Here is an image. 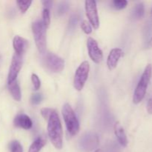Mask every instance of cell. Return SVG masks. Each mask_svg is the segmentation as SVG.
<instances>
[{"label":"cell","instance_id":"32","mask_svg":"<svg viewBox=\"0 0 152 152\" xmlns=\"http://www.w3.org/2000/svg\"><path fill=\"white\" fill-rule=\"evenodd\" d=\"M0 59H1V58H0Z\"/></svg>","mask_w":152,"mask_h":152},{"label":"cell","instance_id":"6","mask_svg":"<svg viewBox=\"0 0 152 152\" xmlns=\"http://www.w3.org/2000/svg\"><path fill=\"white\" fill-rule=\"evenodd\" d=\"M90 71V65L88 61H84L80 64L76 71L74 79V87L78 91H80L84 88L85 84L88 80Z\"/></svg>","mask_w":152,"mask_h":152},{"label":"cell","instance_id":"27","mask_svg":"<svg viewBox=\"0 0 152 152\" xmlns=\"http://www.w3.org/2000/svg\"><path fill=\"white\" fill-rule=\"evenodd\" d=\"M79 21V17L77 15H73L69 20V27L71 28H74L77 25Z\"/></svg>","mask_w":152,"mask_h":152},{"label":"cell","instance_id":"13","mask_svg":"<svg viewBox=\"0 0 152 152\" xmlns=\"http://www.w3.org/2000/svg\"><path fill=\"white\" fill-rule=\"evenodd\" d=\"M13 47L15 53L23 56L28 47V41L19 36H16L13 40Z\"/></svg>","mask_w":152,"mask_h":152},{"label":"cell","instance_id":"19","mask_svg":"<svg viewBox=\"0 0 152 152\" xmlns=\"http://www.w3.org/2000/svg\"><path fill=\"white\" fill-rule=\"evenodd\" d=\"M16 4L20 10L21 13H25L28 10L31 4H32V1H16Z\"/></svg>","mask_w":152,"mask_h":152},{"label":"cell","instance_id":"21","mask_svg":"<svg viewBox=\"0 0 152 152\" xmlns=\"http://www.w3.org/2000/svg\"><path fill=\"white\" fill-rule=\"evenodd\" d=\"M113 7L116 10H123L128 5V1L126 0H114L112 2Z\"/></svg>","mask_w":152,"mask_h":152},{"label":"cell","instance_id":"2","mask_svg":"<svg viewBox=\"0 0 152 152\" xmlns=\"http://www.w3.org/2000/svg\"><path fill=\"white\" fill-rule=\"evenodd\" d=\"M152 76V65L148 64L144 69L143 73L137 83L133 96V102L134 104H139L142 102L146 94L147 88L148 87Z\"/></svg>","mask_w":152,"mask_h":152},{"label":"cell","instance_id":"23","mask_svg":"<svg viewBox=\"0 0 152 152\" xmlns=\"http://www.w3.org/2000/svg\"><path fill=\"white\" fill-rule=\"evenodd\" d=\"M43 96L41 94L36 93L31 96V102L33 105H38L40 102L42 101Z\"/></svg>","mask_w":152,"mask_h":152},{"label":"cell","instance_id":"15","mask_svg":"<svg viewBox=\"0 0 152 152\" xmlns=\"http://www.w3.org/2000/svg\"><path fill=\"white\" fill-rule=\"evenodd\" d=\"M7 88H8L9 92L11 94L12 97L17 102L21 101L22 99V93H21V89L18 84L17 81H14L12 83L7 84Z\"/></svg>","mask_w":152,"mask_h":152},{"label":"cell","instance_id":"11","mask_svg":"<svg viewBox=\"0 0 152 152\" xmlns=\"http://www.w3.org/2000/svg\"><path fill=\"white\" fill-rule=\"evenodd\" d=\"M123 56V51L121 48H113L110 51L109 55L107 59V65H108V69L112 71L115 69L116 67L117 66L119 60L120 58Z\"/></svg>","mask_w":152,"mask_h":152},{"label":"cell","instance_id":"9","mask_svg":"<svg viewBox=\"0 0 152 152\" xmlns=\"http://www.w3.org/2000/svg\"><path fill=\"white\" fill-rule=\"evenodd\" d=\"M99 144V137L94 132L86 133L80 140V148L86 151H91L96 148Z\"/></svg>","mask_w":152,"mask_h":152},{"label":"cell","instance_id":"30","mask_svg":"<svg viewBox=\"0 0 152 152\" xmlns=\"http://www.w3.org/2000/svg\"><path fill=\"white\" fill-rule=\"evenodd\" d=\"M148 46L149 48H152V37L151 39H150V40L148 41Z\"/></svg>","mask_w":152,"mask_h":152},{"label":"cell","instance_id":"29","mask_svg":"<svg viewBox=\"0 0 152 152\" xmlns=\"http://www.w3.org/2000/svg\"><path fill=\"white\" fill-rule=\"evenodd\" d=\"M42 4H43V6L45 7V8L48 9V10H50V8L51 7L52 4H53V1H42Z\"/></svg>","mask_w":152,"mask_h":152},{"label":"cell","instance_id":"4","mask_svg":"<svg viewBox=\"0 0 152 152\" xmlns=\"http://www.w3.org/2000/svg\"><path fill=\"white\" fill-rule=\"evenodd\" d=\"M32 32L39 52L44 53L46 48V28L42 21H36L32 24Z\"/></svg>","mask_w":152,"mask_h":152},{"label":"cell","instance_id":"28","mask_svg":"<svg viewBox=\"0 0 152 152\" xmlns=\"http://www.w3.org/2000/svg\"><path fill=\"white\" fill-rule=\"evenodd\" d=\"M147 111L149 114H152V95L147 103Z\"/></svg>","mask_w":152,"mask_h":152},{"label":"cell","instance_id":"31","mask_svg":"<svg viewBox=\"0 0 152 152\" xmlns=\"http://www.w3.org/2000/svg\"><path fill=\"white\" fill-rule=\"evenodd\" d=\"M94 152H102V149H99H99H96Z\"/></svg>","mask_w":152,"mask_h":152},{"label":"cell","instance_id":"8","mask_svg":"<svg viewBox=\"0 0 152 152\" xmlns=\"http://www.w3.org/2000/svg\"><path fill=\"white\" fill-rule=\"evenodd\" d=\"M85 8L89 23L94 27V29H98L99 27V19L98 16L96 2L95 1H86Z\"/></svg>","mask_w":152,"mask_h":152},{"label":"cell","instance_id":"18","mask_svg":"<svg viewBox=\"0 0 152 152\" xmlns=\"http://www.w3.org/2000/svg\"><path fill=\"white\" fill-rule=\"evenodd\" d=\"M8 148L10 152H23V148H22V145L17 140L11 141L9 143Z\"/></svg>","mask_w":152,"mask_h":152},{"label":"cell","instance_id":"17","mask_svg":"<svg viewBox=\"0 0 152 152\" xmlns=\"http://www.w3.org/2000/svg\"><path fill=\"white\" fill-rule=\"evenodd\" d=\"M145 14V5L142 2H139L135 4L132 10V18L135 20L142 19Z\"/></svg>","mask_w":152,"mask_h":152},{"label":"cell","instance_id":"22","mask_svg":"<svg viewBox=\"0 0 152 152\" xmlns=\"http://www.w3.org/2000/svg\"><path fill=\"white\" fill-rule=\"evenodd\" d=\"M81 28L83 32L86 34H90L92 32V28L89 22L86 20H83L81 23Z\"/></svg>","mask_w":152,"mask_h":152},{"label":"cell","instance_id":"1","mask_svg":"<svg viewBox=\"0 0 152 152\" xmlns=\"http://www.w3.org/2000/svg\"><path fill=\"white\" fill-rule=\"evenodd\" d=\"M48 134L50 142L56 149H62L63 145V132L59 115L53 110L48 120Z\"/></svg>","mask_w":152,"mask_h":152},{"label":"cell","instance_id":"10","mask_svg":"<svg viewBox=\"0 0 152 152\" xmlns=\"http://www.w3.org/2000/svg\"><path fill=\"white\" fill-rule=\"evenodd\" d=\"M87 48L91 60L96 64L100 63L103 59V53L98 46L97 42L94 39L89 37L87 40Z\"/></svg>","mask_w":152,"mask_h":152},{"label":"cell","instance_id":"5","mask_svg":"<svg viewBox=\"0 0 152 152\" xmlns=\"http://www.w3.org/2000/svg\"><path fill=\"white\" fill-rule=\"evenodd\" d=\"M42 63L48 71L53 73H59L65 68V60L60 56L51 52L44 53Z\"/></svg>","mask_w":152,"mask_h":152},{"label":"cell","instance_id":"3","mask_svg":"<svg viewBox=\"0 0 152 152\" xmlns=\"http://www.w3.org/2000/svg\"><path fill=\"white\" fill-rule=\"evenodd\" d=\"M62 114L68 133L71 136L77 135L80 131V123L72 107L65 103L62 107Z\"/></svg>","mask_w":152,"mask_h":152},{"label":"cell","instance_id":"25","mask_svg":"<svg viewBox=\"0 0 152 152\" xmlns=\"http://www.w3.org/2000/svg\"><path fill=\"white\" fill-rule=\"evenodd\" d=\"M31 81H32L33 85L35 90H39L41 86V82H40L39 78L36 74H32L31 75Z\"/></svg>","mask_w":152,"mask_h":152},{"label":"cell","instance_id":"26","mask_svg":"<svg viewBox=\"0 0 152 152\" xmlns=\"http://www.w3.org/2000/svg\"><path fill=\"white\" fill-rule=\"evenodd\" d=\"M53 109H52V108H43L41 109V111H40V113H41L42 116L43 117H44L45 120H48L49 117L50 116V114H51V113L53 112Z\"/></svg>","mask_w":152,"mask_h":152},{"label":"cell","instance_id":"24","mask_svg":"<svg viewBox=\"0 0 152 152\" xmlns=\"http://www.w3.org/2000/svg\"><path fill=\"white\" fill-rule=\"evenodd\" d=\"M68 3L67 1H62L60 4H59V6L57 7V13L58 15L61 16V15L64 14L65 12L68 10Z\"/></svg>","mask_w":152,"mask_h":152},{"label":"cell","instance_id":"7","mask_svg":"<svg viewBox=\"0 0 152 152\" xmlns=\"http://www.w3.org/2000/svg\"><path fill=\"white\" fill-rule=\"evenodd\" d=\"M22 63H23L22 56L14 53L12 58L10 68H9L8 75H7V84L16 81L18 74L22 69Z\"/></svg>","mask_w":152,"mask_h":152},{"label":"cell","instance_id":"20","mask_svg":"<svg viewBox=\"0 0 152 152\" xmlns=\"http://www.w3.org/2000/svg\"><path fill=\"white\" fill-rule=\"evenodd\" d=\"M42 23L45 28L47 29L49 27L50 23V10L44 8L42 12Z\"/></svg>","mask_w":152,"mask_h":152},{"label":"cell","instance_id":"12","mask_svg":"<svg viewBox=\"0 0 152 152\" xmlns=\"http://www.w3.org/2000/svg\"><path fill=\"white\" fill-rule=\"evenodd\" d=\"M13 125L15 127L28 130L33 126V122L28 115L25 114H19L13 120Z\"/></svg>","mask_w":152,"mask_h":152},{"label":"cell","instance_id":"14","mask_svg":"<svg viewBox=\"0 0 152 152\" xmlns=\"http://www.w3.org/2000/svg\"><path fill=\"white\" fill-rule=\"evenodd\" d=\"M114 134H115L116 137L117 138V140L120 142V145L123 147H126L129 144V140H128L127 135H126V132H125L124 129L120 122H116L114 126Z\"/></svg>","mask_w":152,"mask_h":152},{"label":"cell","instance_id":"16","mask_svg":"<svg viewBox=\"0 0 152 152\" xmlns=\"http://www.w3.org/2000/svg\"><path fill=\"white\" fill-rule=\"evenodd\" d=\"M47 143V139L44 136L39 137L30 146L28 152H39Z\"/></svg>","mask_w":152,"mask_h":152}]
</instances>
